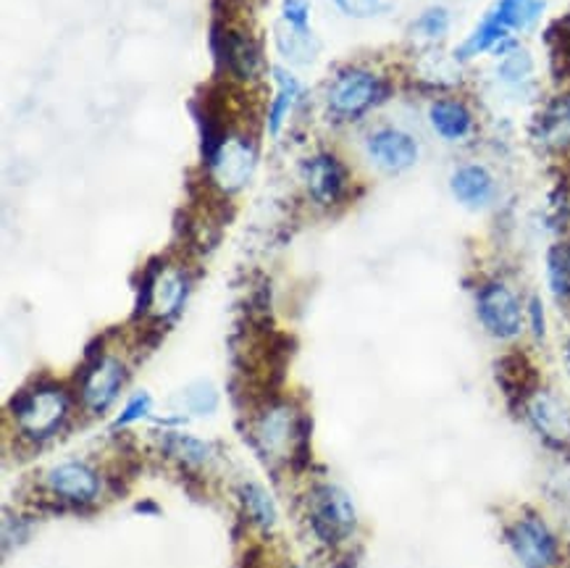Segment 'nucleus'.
<instances>
[{
	"instance_id": "f257e3e1",
	"label": "nucleus",
	"mask_w": 570,
	"mask_h": 568,
	"mask_svg": "<svg viewBox=\"0 0 570 568\" xmlns=\"http://www.w3.org/2000/svg\"><path fill=\"white\" fill-rule=\"evenodd\" d=\"M476 316L489 337L510 342L521 337L525 326V309L505 282H484L476 293Z\"/></svg>"
},
{
	"instance_id": "f03ea898",
	"label": "nucleus",
	"mask_w": 570,
	"mask_h": 568,
	"mask_svg": "<svg viewBox=\"0 0 570 568\" xmlns=\"http://www.w3.org/2000/svg\"><path fill=\"white\" fill-rule=\"evenodd\" d=\"M508 548L523 568H552L560 560V542L542 516L521 513L505 529Z\"/></svg>"
},
{
	"instance_id": "7ed1b4c3",
	"label": "nucleus",
	"mask_w": 570,
	"mask_h": 568,
	"mask_svg": "<svg viewBox=\"0 0 570 568\" xmlns=\"http://www.w3.org/2000/svg\"><path fill=\"white\" fill-rule=\"evenodd\" d=\"M66 413H69V395L56 384H40V388L29 390L13 405L19 429L32 440L53 434L61 427Z\"/></svg>"
},
{
	"instance_id": "20e7f679",
	"label": "nucleus",
	"mask_w": 570,
	"mask_h": 568,
	"mask_svg": "<svg viewBox=\"0 0 570 568\" xmlns=\"http://www.w3.org/2000/svg\"><path fill=\"white\" fill-rule=\"evenodd\" d=\"M311 527L326 545H337L353 535L357 516L350 494L337 484H324L311 494Z\"/></svg>"
},
{
	"instance_id": "39448f33",
	"label": "nucleus",
	"mask_w": 570,
	"mask_h": 568,
	"mask_svg": "<svg viewBox=\"0 0 570 568\" xmlns=\"http://www.w3.org/2000/svg\"><path fill=\"white\" fill-rule=\"evenodd\" d=\"M255 145L243 135H226L218 140L214 150L208 153V169L214 185L224 195L239 193L255 172Z\"/></svg>"
},
{
	"instance_id": "423d86ee",
	"label": "nucleus",
	"mask_w": 570,
	"mask_h": 568,
	"mask_svg": "<svg viewBox=\"0 0 570 568\" xmlns=\"http://www.w3.org/2000/svg\"><path fill=\"white\" fill-rule=\"evenodd\" d=\"M384 79L368 69H345L328 90V106L342 119H355L384 98Z\"/></svg>"
},
{
	"instance_id": "0eeeda50",
	"label": "nucleus",
	"mask_w": 570,
	"mask_h": 568,
	"mask_svg": "<svg viewBox=\"0 0 570 568\" xmlns=\"http://www.w3.org/2000/svg\"><path fill=\"white\" fill-rule=\"evenodd\" d=\"M523 411L539 440L558 450L570 448V408L566 400L554 395L552 390L533 388L523 398Z\"/></svg>"
},
{
	"instance_id": "6e6552de",
	"label": "nucleus",
	"mask_w": 570,
	"mask_h": 568,
	"mask_svg": "<svg viewBox=\"0 0 570 568\" xmlns=\"http://www.w3.org/2000/svg\"><path fill=\"white\" fill-rule=\"evenodd\" d=\"M365 150H368V158L374 161V166H379V169L386 174H402L413 169L421 156L419 140H415L411 133L397 127L376 129V133L368 137Z\"/></svg>"
},
{
	"instance_id": "1a4fd4ad",
	"label": "nucleus",
	"mask_w": 570,
	"mask_h": 568,
	"mask_svg": "<svg viewBox=\"0 0 570 568\" xmlns=\"http://www.w3.org/2000/svg\"><path fill=\"white\" fill-rule=\"evenodd\" d=\"M187 297V276L177 266H160L145 280L142 311L153 319H171Z\"/></svg>"
},
{
	"instance_id": "9d476101",
	"label": "nucleus",
	"mask_w": 570,
	"mask_h": 568,
	"mask_svg": "<svg viewBox=\"0 0 570 568\" xmlns=\"http://www.w3.org/2000/svg\"><path fill=\"white\" fill-rule=\"evenodd\" d=\"M216 50L226 71L239 82H247V79H255L263 69V53L261 46L255 42L247 32H239V29H224V32H216Z\"/></svg>"
},
{
	"instance_id": "9b49d317",
	"label": "nucleus",
	"mask_w": 570,
	"mask_h": 568,
	"mask_svg": "<svg viewBox=\"0 0 570 568\" xmlns=\"http://www.w3.org/2000/svg\"><path fill=\"white\" fill-rule=\"evenodd\" d=\"M305 421H299L295 417L289 405H272L263 419L258 421V442L263 448V453L268 456H287L292 450L303 448V427Z\"/></svg>"
},
{
	"instance_id": "f8f14e48",
	"label": "nucleus",
	"mask_w": 570,
	"mask_h": 568,
	"mask_svg": "<svg viewBox=\"0 0 570 568\" xmlns=\"http://www.w3.org/2000/svg\"><path fill=\"white\" fill-rule=\"evenodd\" d=\"M124 384V366L121 361L104 355L87 369L82 379V403L87 411L106 413L116 403Z\"/></svg>"
},
{
	"instance_id": "ddd939ff",
	"label": "nucleus",
	"mask_w": 570,
	"mask_h": 568,
	"mask_svg": "<svg viewBox=\"0 0 570 568\" xmlns=\"http://www.w3.org/2000/svg\"><path fill=\"white\" fill-rule=\"evenodd\" d=\"M305 187L311 198L321 206H334L347 189V172L337 156L318 153L311 161H305Z\"/></svg>"
},
{
	"instance_id": "4468645a",
	"label": "nucleus",
	"mask_w": 570,
	"mask_h": 568,
	"mask_svg": "<svg viewBox=\"0 0 570 568\" xmlns=\"http://www.w3.org/2000/svg\"><path fill=\"white\" fill-rule=\"evenodd\" d=\"M450 193L460 206L481 210L489 208L497 198V179L494 174L481 164L458 166L450 177Z\"/></svg>"
},
{
	"instance_id": "2eb2a0df",
	"label": "nucleus",
	"mask_w": 570,
	"mask_h": 568,
	"mask_svg": "<svg viewBox=\"0 0 570 568\" xmlns=\"http://www.w3.org/2000/svg\"><path fill=\"white\" fill-rule=\"evenodd\" d=\"M533 140L550 153L570 150V92L552 98L533 124Z\"/></svg>"
},
{
	"instance_id": "dca6fc26",
	"label": "nucleus",
	"mask_w": 570,
	"mask_h": 568,
	"mask_svg": "<svg viewBox=\"0 0 570 568\" xmlns=\"http://www.w3.org/2000/svg\"><path fill=\"white\" fill-rule=\"evenodd\" d=\"M48 484L63 500L87 506L100 494V479L90 466L85 463H61L48 473Z\"/></svg>"
},
{
	"instance_id": "f3484780",
	"label": "nucleus",
	"mask_w": 570,
	"mask_h": 568,
	"mask_svg": "<svg viewBox=\"0 0 570 568\" xmlns=\"http://www.w3.org/2000/svg\"><path fill=\"white\" fill-rule=\"evenodd\" d=\"M429 124L444 143H463L476 129L471 108L458 98H436L429 106Z\"/></svg>"
},
{
	"instance_id": "a211bd4d",
	"label": "nucleus",
	"mask_w": 570,
	"mask_h": 568,
	"mask_svg": "<svg viewBox=\"0 0 570 568\" xmlns=\"http://www.w3.org/2000/svg\"><path fill=\"white\" fill-rule=\"evenodd\" d=\"M544 0H497L489 17H494L510 35L523 32L537 25L544 13Z\"/></svg>"
},
{
	"instance_id": "6ab92c4d",
	"label": "nucleus",
	"mask_w": 570,
	"mask_h": 568,
	"mask_svg": "<svg viewBox=\"0 0 570 568\" xmlns=\"http://www.w3.org/2000/svg\"><path fill=\"white\" fill-rule=\"evenodd\" d=\"M547 287L558 303H570V239H560L547 251Z\"/></svg>"
},
{
	"instance_id": "aec40b11",
	"label": "nucleus",
	"mask_w": 570,
	"mask_h": 568,
	"mask_svg": "<svg viewBox=\"0 0 570 568\" xmlns=\"http://www.w3.org/2000/svg\"><path fill=\"white\" fill-rule=\"evenodd\" d=\"M272 75L276 82V95L272 108H268V133L279 135L284 121H287L292 108H295V100L299 98V82L287 69H274Z\"/></svg>"
},
{
	"instance_id": "412c9836",
	"label": "nucleus",
	"mask_w": 570,
	"mask_h": 568,
	"mask_svg": "<svg viewBox=\"0 0 570 568\" xmlns=\"http://www.w3.org/2000/svg\"><path fill=\"white\" fill-rule=\"evenodd\" d=\"M497 77L510 90H523L533 79V56L521 46H510L500 53L497 63Z\"/></svg>"
},
{
	"instance_id": "4be33fe9",
	"label": "nucleus",
	"mask_w": 570,
	"mask_h": 568,
	"mask_svg": "<svg viewBox=\"0 0 570 568\" xmlns=\"http://www.w3.org/2000/svg\"><path fill=\"white\" fill-rule=\"evenodd\" d=\"M239 500H243L247 516H250V519L258 523V527H263V529L274 527L276 506H274L272 494L263 490L261 484L247 482V484L239 487Z\"/></svg>"
},
{
	"instance_id": "5701e85b",
	"label": "nucleus",
	"mask_w": 570,
	"mask_h": 568,
	"mask_svg": "<svg viewBox=\"0 0 570 568\" xmlns=\"http://www.w3.org/2000/svg\"><path fill=\"white\" fill-rule=\"evenodd\" d=\"M276 42H279L282 56H287L295 63H308L318 53V42L311 32H295L287 27V32H279Z\"/></svg>"
},
{
	"instance_id": "b1692460",
	"label": "nucleus",
	"mask_w": 570,
	"mask_h": 568,
	"mask_svg": "<svg viewBox=\"0 0 570 568\" xmlns=\"http://www.w3.org/2000/svg\"><path fill=\"white\" fill-rule=\"evenodd\" d=\"M450 11L444 9V6H431V9H426L419 19H415L413 32L423 40L436 42L450 32Z\"/></svg>"
},
{
	"instance_id": "393cba45",
	"label": "nucleus",
	"mask_w": 570,
	"mask_h": 568,
	"mask_svg": "<svg viewBox=\"0 0 570 568\" xmlns=\"http://www.w3.org/2000/svg\"><path fill=\"white\" fill-rule=\"evenodd\" d=\"M397 0H334V6L345 13V17L353 19H374V17H384L394 9Z\"/></svg>"
},
{
	"instance_id": "a878e982",
	"label": "nucleus",
	"mask_w": 570,
	"mask_h": 568,
	"mask_svg": "<svg viewBox=\"0 0 570 568\" xmlns=\"http://www.w3.org/2000/svg\"><path fill=\"white\" fill-rule=\"evenodd\" d=\"M164 442L174 456L181 458V461H187V463H203L210 453V448L206 445V442L195 440V437H187V434H169Z\"/></svg>"
},
{
	"instance_id": "bb28decb",
	"label": "nucleus",
	"mask_w": 570,
	"mask_h": 568,
	"mask_svg": "<svg viewBox=\"0 0 570 568\" xmlns=\"http://www.w3.org/2000/svg\"><path fill=\"white\" fill-rule=\"evenodd\" d=\"M185 405L193 413H200V417H208V413L216 411L218 405V392L210 382H195L185 390Z\"/></svg>"
},
{
	"instance_id": "cd10ccee",
	"label": "nucleus",
	"mask_w": 570,
	"mask_h": 568,
	"mask_svg": "<svg viewBox=\"0 0 570 568\" xmlns=\"http://www.w3.org/2000/svg\"><path fill=\"white\" fill-rule=\"evenodd\" d=\"M282 19L295 32H311V3L308 0H284Z\"/></svg>"
},
{
	"instance_id": "c85d7f7f",
	"label": "nucleus",
	"mask_w": 570,
	"mask_h": 568,
	"mask_svg": "<svg viewBox=\"0 0 570 568\" xmlns=\"http://www.w3.org/2000/svg\"><path fill=\"white\" fill-rule=\"evenodd\" d=\"M153 408V398L148 395V392H137V395H131V400L127 405H124L121 417L116 419V427H127L131 424V421H140L150 413Z\"/></svg>"
},
{
	"instance_id": "c756f323",
	"label": "nucleus",
	"mask_w": 570,
	"mask_h": 568,
	"mask_svg": "<svg viewBox=\"0 0 570 568\" xmlns=\"http://www.w3.org/2000/svg\"><path fill=\"white\" fill-rule=\"evenodd\" d=\"M525 324H529V330L533 337L542 342L547 337V313H544V303L539 301L537 295L531 297L529 305H525Z\"/></svg>"
},
{
	"instance_id": "7c9ffc66",
	"label": "nucleus",
	"mask_w": 570,
	"mask_h": 568,
	"mask_svg": "<svg viewBox=\"0 0 570 568\" xmlns=\"http://www.w3.org/2000/svg\"><path fill=\"white\" fill-rule=\"evenodd\" d=\"M568 366H570V340H568Z\"/></svg>"
},
{
	"instance_id": "2f4dec72",
	"label": "nucleus",
	"mask_w": 570,
	"mask_h": 568,
	"mask_svg": "<svg viewBox=\"0 0 570 568\" xmlns=\"http://www.w3.org/2000/svg\"><path fill=\"white\" fill-rule=\"evenodd\" d=\"M568 29H570V19H568Z\"/></svg>"
}]
</instances>
